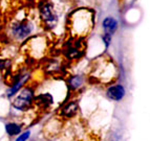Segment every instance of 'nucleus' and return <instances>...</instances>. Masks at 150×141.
Returning <instances> with one entry per match:
<instances>
[{"label": "nucleus", "mask_w": 150, "mask_h": 141, "mask_svg": "<svg viewBox=\"0 0 150 141\" xmlns=\"http://www.w3.org/2000/svg\"><path fill=\"white\" fill-rule=\"evenodd\" d=\"M39 21L30 16H22L10 21L6 28L8 37L16 43H24L37 34Z\"/></svg>", "instance_id": "f257e3e1"}, {"label": "nucleus", "mask_w": 150, "mask_h": 141, "mask_svg": "<svg viewBox=\"0 0 150 141\" xmlns=\"http://www.w3.org/2000/svg\"><path fill=\"white\" fill-rule=\"evenodd\" d=\"M37 16L43 30L54 32L60 24L61 13L54 0H38Z\"/></svg>", "instance_id": "f03ea898"}, {"label": "nucleus", "mask_w": 150, "mask_h": 141, "mask_svg": "<svg viewBox=\"0 0 150 141\" xmlns=\"http://www.w3.org/2000/svg\"><path fill=\"white\" fill-rule=\"evenodd\" d=\"M36 88L33 85H25L12 99V108L17 112H28L34 108Z\"/></svg>", "instance_id": "7ed1b4c3"}, {"label": "nucleus", "mask_w": 150, "mask_h": 141, "mask_svg": "<svg viewBox=\"0 0 150 141\" xmlns=\"http://www.w3.org/2000/svg\"><path fill=\"white\" fill-rule=\"evenodd\" d=\"M30 77H32V73L28 68H21L14 74H11L10 85L5 92L6 97L13 98L25 85H28V83L30 81Z\"/></svg>", "instance_id": "20e7f679"}, {"label": "nucleus", "mask_w": 150, "mask_h": 141, "mask_svg": "<svg viewBox=\"0 0 150 141\" xmlns=\"http://www.w3.org/2000/svg\"><path fill=\"white\" fill-rule=\"evenodd\" d=\"M91 22L89 18V14L85 11H77L73 13L69 18L70 29L77 37L74 38H83L89 27V23Z\"/></svg>", "instance_id": "39448f33"}, {"label": "nucleus", "mask_w": 150, "mask_h": 141, "mask_svg": "<svg viewBox=\"0 0 150 141\" xmlns=\"http://www.w3.org/2000/svg\"><path fill=\"white\" fill-rule=\"evenodd\" d=\"M63 55L68 61L80 59L84 55V42L83 38H74L68 40L63 46Z\"/></svg>", "instance_id": "423d86ee"}, {"label": "nucleus", "mask_w": 150, "mask_h": 141, "mask_svg": "<svg viewBox=\"0 0 150 141\" xmlns=\"http://www.w3.org/2000/svg\"><path fill=\"white\" fill-rule=\"evenodd\" d=\"M55 98H54L53 94L50 92H42V93L35 95L34 99V108L41 112L48 111V110L54 106Z\"/></svg>", "instance_id": "0eeeda50"}, {"label": "nucleus", "mask_w": 150, "mask_h": 141, "mask_svg": "<svg viewBox=\"0 0 150 141\" xmlns=\"http://www.w3.org/2000/svg\"><path fill=\"white\" fill-rule=\"evenodd\" d=\"M79 112V106L76 102H68L59 111V116L64 119H71Z\"/></svg>", "instance_id": "6e6552de"}, {"label": "nucleus", "mask_w": 150, "mask_h": 141, "mask_svg": "<svg viewBox=\"0 0 150 141\" xmlns=\"http://www.w3.org/2000/svg\"><path fill=\"white\" fill-rule=\"evenodd\" d=\"M106 95L108 96V98L112 100H121L125 95V89L121 85L110 86L106 91Z\"/></svg>", "instance_id": "1a4fd4ad"}, {"label": "nucleus", "mask_w": 150, "mask_h": 141, "mask_svg": "<svg viewBox=\"0 0 150 141\" xmlns=\"http://www.w3.org/2000/svg\"><path fill=\"white\" fill-rule=\"evenodd\" d=\"M103 28H104V34H109V35H112L113 32H115L117 27H118V22L115 18L107 17L104 19L102 23Z\"/></svg>", "instance_id": "9d476101"}, {"label": "nucleus", "mask_w": 150, "mask_h": 141, "mask_svg": "<svg viewBox=\"0 0 150 141\" xmlns=\"http://www.w3.org/2000/svg\"><path fill=\"white\" fill-rule=\"evenodd\" d=\"M67 84L69 87L70 90H78L80 89L81 87L84 84V77L82 75L75 74V75H70L67 79Z\"/></svg>", "instance_id": "9b49d317"}, {"label": "nucleus", "mask_w": 150, "mask_h": 141, "mask_svg": "<svg viewBox=\"0 0 150 141\" xmlns=\"http://www.w3.org/2000/svg\"><path fill=\"white\" fill-rule=\"evenodd\" d=\"M21 131H22V124L19 122L11 121L5 126V132L10 137L18 136L21 133Z\"/></svg>", "instance_id": "f8f14e48"}, {"label": "nucleus", "mask_w": 150, "mask_h": 141, "mask_svg": "<svg viewBox=\"0 0 150 141\" xmlns=\"http://www.w3.org/2000/svg\"><path fill=\"white\" fill-rule=\"evenodd\" d=\"M12 66L13 60L8 58H1L0 57V74L6 73V74H12Z\"/></svg>", "instance_id": "ddd939ff"}, {"label": "nucleus", "mask_w": 150, "mask_h": 141, "mask_svg": "<svg viewBox=\"0 0 150 141\" xmlns=\"http://www.w3.org/2000/svg\"><path fill=\"white\" fill-rule=\"evenodd\" d=\"M45 69L50 73H59L62 69V63L56 59L50 60L45 66Z\"/></svg>", "instance_id": "4468645a"}, {"label": "nucleus", "mask_w": 150, "mask_h": 141, "mask_svg": "<svg viewBox=\"0 0 150 141\" xmlns=\"http://www.w3.org/2000/svg\"><path fill=\"white\" fill-rule=\"evenodd\" d=\"M30 132L26 131L22 134H19L15 141H28V139L30 138Z\"/></svg>", "instance_id": "2eb2a0df"}, {"label": "nucleus", "mask_w": 150, "mask_h": 141, "mask_svg": "<svg viewBox=\"0 0 150 141\" xmlns=\"http://www.w3.org/2000/svg\"><path fill=\"white\" fill-rule=\"evenodd\" d=\"M103 41L105 42L106 46H108V45L110 44V42H111V35H109V34H104V36H103Z\"/></svg>", "instance_id": "dca6fc26"}]
</instances>
